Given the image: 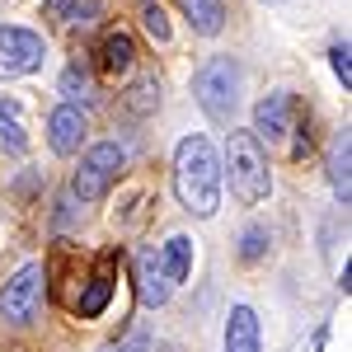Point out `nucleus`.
Segmentation results:
<instances>
[{"label":"nucleus","instance_id":"nucleus-17","mask_svg":"<svg viewBox=\"0 0 352 352\" xmlns=\"http://www.w3.org/2000/svg\"><path fill=\"white\" fill-rule=\"evenodd\" d=\"M160 263L169 272V282H184L192 272V240L188 235H169V244L160 249Z\"/></svg>","mask_w":352,"mask_h":352},{"label":"nucleus","instance_id":"nucleus-12","mask_svg":"<svg viewBox=\"0 0 352 352\" xmlns=\"http://www.w3.org/2000/svg\"><path fill=\"white\" fill-rule=\"evenodd\" d=\"M109 296H113V258H104L94 277H89V287H85V296L76 300V310H80L85 320H94V315H104L109 310Z\"/></svg>","mask_w":352,"mask_h":352},{"label":"nucleus","instance_id":"nucleus-3","mask_svg":"<svg viewBox=\"0 0 352 352\" xmlns=\"http://www.w3.org/2000/svg\"><path fill=\"white\" fill-rule=\"evenodd\" d=\"M192 99L202 104L207 118L230 122L235 109H240V66H235V56H207L192 71Z\"/></svg>","mask_w":352,"mask_h":352},{"label":"nucleus","instance_id":"nucleus-23","mask_svg":"<svg viewBox=\"0 0 352 352\" xmlns=\"http://www.w3.org/2000/svg\"><path fill=\"white\" fill-rule=\"evenodd\" d=\"M338 287H343V292H352V263H343V272H338Z\"/></svg>","mask_w":352,"mask_h":352},{"label":"nucleus","instance_id":"nucleus-7","mask_svg":"<svg viewBox=\"0 0 352 352\" xmlns=\"http://www.w3.org/2000/svg\"><path fill=\"white\" fill-rule=\"evenodd\" d=\"M292 118H296V99H292L287 89H277L268 99H258V109H254V136L268 141V146H277L282 136L292 132Z\"/></svg>","mask_w":352,"mask_h":352},{"label":"nucleus","instance_id":"nucleus-5","mask_svg":"<svg viewBox=\"0 0 352 352\" xmlns=\"http://www.w3.org/2000/svg\"><path fill=\"white\" fill-rule=\"evenodd\" d=\"M43 61H47L43 33L19 28V24L0 28V80H24L33 71H43Z\"/></svg>","mask_w":352,"mask_h":352},{"label":"nucleus","instance_id":"nucleus-2","mask_svg":"<svg viewBox=\"0 0 352 352\" xmlns=\"http://www.w3.org/2000/svg\"><path fill=\"white\" fill-rule=\"evenodd\" d=\"M221 174H230V192L240 197L244 207H258V202L272 192L268 155H263V141H258L254 132H230V136H226Z\"/></svg>","mask_w":352,"mask_h":352},{"label":"nucleus","instance_id":"nucleus-22","mask_svg":"<svg viewBox=\"0 0 352 352\" xmlns=\"http://www.w3.org/2000/svg\"><path fill=\"white\" fill-rule=\"evenodd\" d=\"M146 343H151V338H146V333H132V338H127V343H122V348H118V343H113V348H104V352H146Z\"/></svg>","mask_w":352,"mask_h":352},{"label":"nucleus","instance_id":"nucleus-8","mask_svg":"<svg viewBox=\"0 0 352 352\" xmlns=\"http://www.w3.org/2000/svg\"><path fill=\"white\" fill-rule=\"evenodd\" d=\"M85 132H89L85 109H76V104L52 109V118H47V146H52L56 155H76V151L85 146Z\"/></svg>","mask_w":352,"mask_h":352},{"label":"nucleus","instance_id":"nucleus-10","mask_svg":"<svg viewBox=\"0 0 352 352\" xmlns=\"http://www.w3.org/2000/svg\"><path fill=\"white\" fill-rule=\"evenodd\" d=\"M136 292H141V300H146V305H155V310L169 300L174 282H169V272H164L160 254H141V258H136Z\"/></svg>","mask_w":352,"mask_h":352},{"label":"nucleus","instance_id":"nucleus-19","mask_svg":"<svg viewBox=\"0 0 352 352\" xmlns=\"http://www.w3.org/2000/svg\"><path fill=\"white\" fill-rule=\"evenodd\" d=\"M263 254H268V226H249L240 235V258L244 263H258Z\"/></svg>","mask_w":352,"mask_h":352},{"label":"nucleus","instance_id":"nucleus-15","mask_svg":"<svg viewBox=\"0 0 352 352\" xmlns=\"http://www.w3.org/2000/svg\"><path fill=\"white\" fill-rule=\"evenodd\" d=\"M99 14H104L99 0H47V19H56L66 28H89Z\"/></svg>","mask_w":352,"mask_h":352},{"label":"nucleus","instance_id":"nucleus-11","mask_svg":"<svg viewBox=\"0 0 352 352\" xmlns=\"http://www.w3.org/2000/svg\"><path fill=\"white\" fill-rule=\"evenodd\" d=\"M329 184H333V192L348 207V197H352V132L348 127L333 136V146H329Z\"/></svg>","mask_w":352,"mask_h":352},{"label":"nucleus","instance_id":"nucleus-14","mask_svg":"<svg viewBox=\"0 0 352 352\" xmlns=\"http://www.w3.org/2000/svg\"><path fill=\"white\" fill-rule=\"evenodd\" d=\"M0 146L10 155H24L28 151V122H24V109L14 99H0Z\"/></svg>","mask_w":352,"mask_h":352},{"label":"nucleus","instance_id":"nucleus-24","mask_svg":"<svg viewBox=\"0 0 352 352\" xmlns=\"http://www.w3.org/2000/svg\"><path fill=\"white\" fill-rule=\"evenodd\" d=\"M268 5H277V0H268Z\"/></svg>","mask_w":352,"mask_h":352},{"label":"nucleus","instance_id":"nucleus-4","mask_svg":"<svg viewBox=\"0 0 352 352\" xmlns=\"http://www.w3.org/2000/svg\"><path fill=\"white\" fill-rule=\"evenodd\" d=\"M122 169H127V151L118 141H99V146H89L80 155L76 174H71V192L80 202H99V197H109V188L118 184Z\"/></svg>","mask_w":352,"mask_h":352},{"label":"nucleus","instance_id":"nucleus-16","mask_svg":"<svg viewBox=\"0 0 352 352\" xmlns=\"http://www.w3.org/2000/svg\"><path fill=\"white\" fill-rule=\"evenodd\" d=\"M184 14H188L192 33H202V38H217L226 28V5L221 0H184Z\"/></svg>","mask_w":352,"mask_h":352},{"label":"nucleus","instance_id":"nucleus-9","mask_svg":"<svg viewBox=\"0 0 352 352\" xmlns=\"http://www.w3.org/2000/svg\"><path fill=\"white\" fill-rule=\"evenodd\" d=\"M258 343H263V329H258L254 305H230V315H226V352H258Z\"/></svg>","mask_w":352,"mask_h":352},{"label":"nucleus","instance_id":"nucleus-21","mask_svg":"<svg viewBox=\"0 0 352 352\" xmlns=\"http://www.w3.org/2000/svg\"><path fill=\"white\" fill-rule=\"evenodd\" d=\"M329 66H333V76H338L343 89H348L352 85V47L348 43H333V47H329Z\"/></svg>","mask_w":352,"mask_h":352},{"label":"nucleus","instance_id":"nucleus-6","mask_svg":"<svg viewBox=\"0 0 352 352\" xmlns=\"http://www.w3.org/2000/svg\"><path fill=\"white\" fill-rule=\"evenodd\" d=\"M43 263H24L5 287H0V320L10 324H33L38 305H43Z\"/></svg>","mask_w":352,"mask_h":352},{"label":"nucleus","instance_id":"nucleus-13","mask_svg":"<svg viewBox=\"0 0 352 352\" xmlns=\"http://www.w3.org/2000/svg\"><path fill=\"white\" fill-rule=\"evenodd\" d=\"M132 61H136V43H132V33H109L104 38V47H99V66H104V76H127L132 71Z\"/></svg>","mask_w":352,"mask_h":352},{"label":"nucleus","instance_id":"nucleus-20","mask_svg":"<svg viewBox=\"0 0 352 352\" xmlns=\"http://www.w3.org/2000/svg\"><path fill=\"white\" fill-rule=\"evenodd\" d=\"M141 24H146V33L155 43H169V19H164V10L155 0H141Z\"/></svg>","mask_w":352,"mask_h":352},{"label":"nucleus","instance_id":"nucleus-1","mask_svg":"<svg viewBox=\"0 0 352 352\" xmlns=\"http://www.w3.org/2000/svg\"><path fill=\"white\" fill-rule=\"evenodd\" d=\"M221 184H226V174H221L217 146L202 132L184 136L179 151H174V197L184 202V212H192V217H202V221L217 217Z\"/></svg>","mask_w":352,"mask_h":352},{"label":"nucleus","instance_id":"nucleus-18","mask_svg":"<svg viewBox=\"0 0 352 352\" xmlns=\"http://www.w3.org/2000/svg\"><path fill=\"white\" fill-rule=\"evenodd\" d=\"M61 94H66V104H89V99H94V80H89V71H85V66H66V76H61Z\"/></svg>","mask_w":352,"mask_h":352}]
</instances>
